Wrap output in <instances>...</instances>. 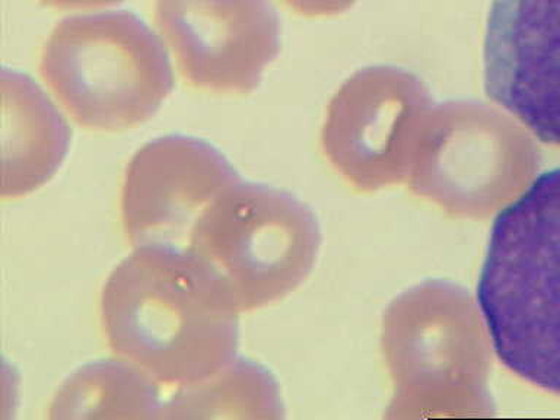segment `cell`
Listing matches in <instances>:
<instances>
[{
  "instance_id": "obj_8",
  "label": "cell",
  "mask_w": 560,
  "mask_h": 420,
  "mask_svg": "<svg viewBox=\"0 0 560 420\" xmlns=\"http://www.w3.org/2000/svg\"><path fill=\"white\" fill-rule=\"evenodd\" d=\"M2 196L16 200L50 182L68 155L70 129L59 109L26 74L3 69Z\"/></svg>"
},
{
  "instance_id": "obj_11",
  "label": "cell",
  "mask_w": 560,
  "mask_h": 420,
  "mask_svg": "<svg viewBox=\"0 0 560 420\" xmlns=\"http://www.w3.org/2000/svg\"><path fill=\"white\" fill-rule=\"evenodd\" d=\"M43 7L60 9V11H77V9H92L112 7L122 0H38Z\"/></svg>"
},
{
  "instance_id": "obj_5",
  "label": "cell",
  "mask_w": 560,
  "mask_h": 420,
  "mask_svg": "<svg viewBox=\"0 0 560 420\" xmlns=\"http://www.w3.org/2000/svg\"><path fill=\"white\" fill-rule=\"evenodd\" d=\"M155 24L195 90L245 95L278 51L267 0H155Z\"/></svg>"
},
{
  "instance_id": "obj_4",
  "label": "cell",
  "mask_w": 560,
  "mask_h": 420,
  "mask_svg": "<svg viewBox=\"0 0 560 420\" xmlns=\"http://www.w3.org/2000/svg\"><path fill=\"white\" fill-rule=\"evenodd\" d=\"M314 243L313 222L300 206L241 178L206 206L184 248L212 271L240 313H248L292 288Z\"/></svg>"
},
{
  "instance_id": "obj_7",
  "label": "cell",
  "mask_w": 560,
  "mask_h": 420,
  "mask_svg": "<svg viewBox=\"0 0 560 420\" xmlns=\"http://www.w3.org/2000/svg\"><path fill=\"white\" fill-rule=\"evenodd\" d=\"M483 81L493 103L560 147V0H492Z\"/></svg>"
},
{
  "instance_id": "obj_2",
  "label": "cell",
  "mask_w": 560,
  "mask_h": 420,
  "mask_svg": "<svg viewBox=\"0 0 560 420\" xmlns=\"http://www.w3.org/2000/svg\"><path fill=\"white\" fill-rule=\"evenodd\" d=\"M476 296L502 365L560 397V166L494 219Z\"/></svg>"
},
{
  "instance_id": "obj_10",
  "label": "cell",
  "mask_w": 560,
  "mask_h": 420,
  "mask_svg": "<svg viewBox=\"0 0 560 420\" xmlns=\"http://www.w3.org/2000/svg\"><path fill=\"white\" fill-rule=\"evenodd\" d=\"M276 409V388L267 372L235 357L208 378L175 388L158 419L267 418Z\"/></svg>"
},
{
  "instance_id": "obj_1",
  "label": "cell",
  "mask_w": 560,
  "mask_h": 420,
  "mask_svg": "<svg viewBox=\"0 0 560 420\" xmlns=\"http://www.w3.org/2000/svg\"><path fill=\"white\" fill-rule=\"evenodd\" d=\"M240 314L212 271L173 245L133 247L100 296L114 357L174 388L208 378L236 357Z\"/></svg>"
},
{
  "instance_id": "obj_9",
  "label": "cell",
  "mask_w": 560,
  "mask_h": 420,
  "mask_svg": "<svg viewBox=\"0 0 560 420\" xmlns=\"http://www.w3.org/2000/svg\"><path fill=\"white\" fill-rule=\"evenodd\" d=\"M161 384L125 361L86 363L61 384L50 402V419H158Z\"/></svg>"
},
{
  "instance_id": "obj_3",
  "label": "cell",
  "mask_w": 560,
  "mask_h": 420,
  "mask_svg": "<svg viewBox=\"0 0 560 420\" xmlns=\"http://www.w3.org/2000/svg\"><path fill=\"white\" fill-rule=\"evenodd\" d=\"M38 70L77 125L107 133L147 122L174 88L161 39L127 11L65 18L43 44Z\"/></svg>"
},
{
  "instance_id": "obj_6",
  "label": "cell",
  "mask_w": 560,
  "mask_h": 420,
  "mask_svg": "<svg viewBox=\"0 0 560 420\" xmlns=\"http://www.w3.org/2000/svg\"><path fill=\"white\" fill-rule=\"evenodd\" d=\"M240 179L230 161L205 140L168 135L144 143L122 174L120 217L127 241L133 247H186L206 206Z\"/></svg>"
}]
</instances>
